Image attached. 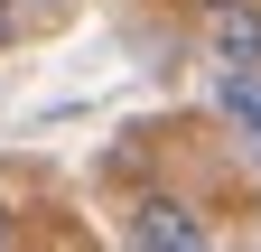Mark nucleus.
Returning a JSON list of instances; mask_svg holds the SVG:
<instances>
[{
    "instance_id": "obj_7",
    "label": "nucleus",
    "mask_w": 261,
    "mask_h": 252,
    "mask_svg": "<svg viewBox=\"0 0 261 252\" xmlns=\"http://www.w3.org/2000/svg\"><path fill=\"white\" fill-rule=\"evenodd\" d=\"M243 159H252V168H261V121H252V131H243Z\"/></svg>"
},
{
    "instance_id": "obj_1",
    "label": "nucleus",
    "mask_w": 261,
    "mask_h": 252,
    "mask_svg": "<svg viewBox=\"0 0 261 252\" xmlns=\"http://www.w3.org/2000/svg\"><path fill=\"white\" fill-rule=\"evenodd\" d=\"M205 66H261V0H196Z\"/></svg>"
},
{
    "instance_id": "obj_2",
    "label": "nucleus",
    "mask_w": 261,
    "mask_h": 252,
    "mask_svg": "<svg viewBox=\"0 0 261 252\" xmlns=\"http://www.w3.org/2000/svg\"><path fill=\"white\" fill-rule=\"evenodd\" d=\"M130 243H149V252H205V215H196L187 196H130Z\"/></svg>"
},
{
    "instance_id": "obj_3",
    "label": "nucleus",
    "mask_w": 261,
    "mask_h": 252,
    "mask_svg": "<svg viewBox=\"0 0 261 252\" xmlns=\"http://www.w3.org/2000/svg\"><path fill=\"white\" fill-rule=\"evenodd\" d=\"M215 112L233 131H252L261 121V66H215Z\"/></svg>"
},
{
    "instance_id": "obj_5",
    "label": "nucleus",
    "mask_w": 261,
    "mask_h": 252,
    "mask_svg": "<svg viewBox=\"0 0 261 252\" xmlns=\"http://www.w3.org/2000/svg\"><path fill=\"white\" fill-rule=\"evenodd\" d=\"M19 243V215H10V196H0V252H10Z\"/></svg>"
},
{
    "instance_id": "obj_6",
    "label": "nucleus",
    "mask_w": 261,
    "mask_h": 252,
    "mask_svg": "<svg viewBox=\"0 0 261 252\" xmlns=\"http://www.w3.org/2000/svg\"><path fill=\"white\" fill-rule=\"evenodd\" d=\"M28 10H38V19H65V10H75V0H28Z\"/></svg>"
},
{
    "instance_id": "obj_4",
    "label": "nucleus",
    "mask_w": 261,
    "mask_h": 252,
    "mask_svg": "<svg viewBox=\"0 0 261 252\" xmlns=\"http://www.w3.org/2000/svg\"><path fill=\"white\" fill-rule=\"evenodd\" d=\"M28 19H38L28 0H0V47H19V28H28Z\"/></svg>"
}]
</instances>
